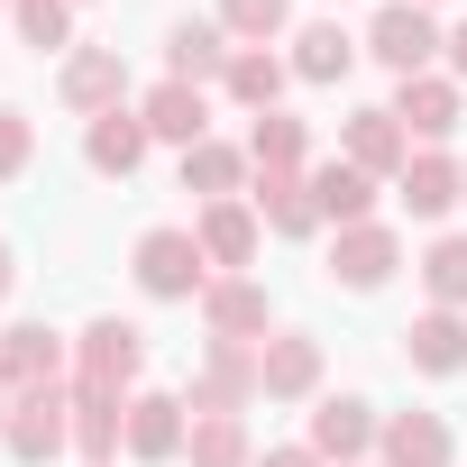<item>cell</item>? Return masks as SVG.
Here are the masks:
<instances>
[{
  "instance_id": "obj_1",
  "label": "cell",
  "mask_w": 467,
  "mask_h": 467,
  "mask_svg": "<svg viewBox=\"0 0 467 467\" xmlns=\"http://www.w3.org/2000/svg\"><path fill=\"white\" fill-rule=\"evenodd\" d=\"M0 449H10V458H28V467H47L56 449H74V385H28V394H10Z\"/></svg>"
},
{
  "instance_id": "obj_2",
  "label": "cell",
  "mask_w": 467,
  "mask_h": 467,
  "mask_svg": "<svg viewBox=\"0 0 467 467\" xmlns=\"http://www.w3.org/2000/svg\"><path fill=\"white\" fill-rule=\"evenodd\" d=\"M129 266H138V294H156V303H202V285H211V257L192 229H147Z\"/></svg>"
},
{
  "instance_id": "obj_3",
  "label": "cell",
  "mask_w": 467,
  "mask_h": 467,
  "mask_svg": "<svg viewBox=\"0 0 467 467\" xmlns=\"http://www.w3.org/2000/svg\"><path fill=\"white\" fill-rule=\"evenodd\" d=\"M367 56L403 83V74H431V56H449V37H440V19L421 10V0H385V10L367 19Z\"/></svg>"
},
{
  "instance_id": "obj_4",
  "label": "cell",
  "mask_w": 467,
  "mask_h": 467,
  "mask_svg": "<svg viewBox=\"0 0 467 467\" xmlns=\"http://www.w3.org/2000/svg\"><path fill=\"white\" fill-rule=\"evenodd\" d=\"M138 367H147V330L101 312L83 339H74V385H101V394H138Z\"/></svg>"
},
{
  "instance_id": "obj_5",
  "label": "cell",
  "mask_w": 467,
  "mask_h": 467,
  "mask_svg": "<svg viewBox=\"0 0 467 467\" xmlns=\"http://www.w3.org/2000/svg\"><path fill=\"white\" fill-rule=\"evenodd\" d=\"M266 394V376H257V339H211L202 348V367H192V412H248Z\"/></svg>"
},
{
  "instance_id": "obj_6",
  "label": "cell",
  "mask_w": 467,
  "mask_h": 467,
  "mask_svg": "<svg viewBox=\"0 0 467 467\" xmlns=\"http://www.w3.org/2000/svg\"><path fill=\"white\" fill-rule=\"evenodd\" d=\"M257 376H266V403H312L321 394V339L312 330H266L257 339Z\"/></svg>"
},
{
  "instance_id": "obj_7",
  "label": "cell",
  "mask_w": 467,
  "mask_h": 467,
  "mask_svg": "<svg viewBox=\"0 0 467 467\" xmlns=\"http://www.w3.org/2000/svg\"><path fill=\"white\" fill-rule=\"evenodd\" d=\"M202 330H211V339H266V330H275L266 285H257V275H211V285H202Z\"/></svg>"
},
{
  "instance_id": "obj_8",
  "label": "cell",
  "mask_w": 467,
  "mask_h": 467,
  "mask_svg": "<svg viewBox=\"0 0 467 467\" xmlns=\"http://www.w3.org/2000/svg\"><path fill=\"white\" fill-rule=\"evenodd\" d=\"M56 92H65V110H83V119L119 110V101H129V65H119V47H74L65 74H56Z\"/></svg>"
},
{
  "instance_id": "obj_9",
  "label": "cell",
  "mask_w": 467,
  "mask_h": 467,
  "mask_svg": "<svg viewBox=\"0 0 467 467\" xmlns=\"http://www.w3.org/2000/svg\"><path fill=\"white\" fill-rule=\"evenodd\" d=\"M458 92H467L458 74H403L385 110L403 119V138H421V147H440V138L458 129Z\"/></svg>"
},
{
  "instance_id": "obj_10",
  "label": "cell",
  "mask_w": 467,
  "mask_h": 467,
  "mask_svg": "<svg viewBox=\"0 0 467 467\" xmlns=\"http://www.w3.org/2000/svg\"><path fill=\"white\" fill-rule=\"evenodd\" d=\"M339 156H348L358 174L394 183V174L412 165V138H403V119H394V110H348V119H339Z\"/></svg>"
},
{
  "instance_id": "obj_11",
  "label": "cell",
  "mask_w": 467,
  "mask_h": 467,
  "mask_svg": "<svg viewBox=\"0 0 467 467\" xmlns=\"http://www.w3.org/2000/svg\"><path fill=\"white\" fill-rule=\"evenodd\" d=\"M376 431H385V421H376V403H367V394H321V403H312V431H303V440H312L321 458L358 467V458L376 449Z\"/></svg>"
},
{
  "instance_id": "obj_12",
  "label": "cell",
  "mask_w": 467,
  "mask_h": 467,
  "mask_svg": "<svg viewBox=\"0 0 467 467\" xmlns=\"http://www.w3.org/2000/svg\"><path fill=\"white\" fill-rule=\"evenodd\" d=\"M65 339L47 321H19V330H0V394H28V385H65Z\"/></svg>"
},
{
  "instance_id": "obj_13",
  "label": "cell",
  "mask_w": 467,
  "mask_h": 467,
  "mask_svg": "<svg viewBox=\"0 0 467 467\" xmlns=\"http://www.w3.org/2000/svg\"><path fill=\"white\" fill-rule=\"evenodd\" d=\"M394 266H403V239H394L385 220H358V229H339V248H330V285H348V294H376Z\"/></svg>"
},
{
  "instance_id": "obj_14",
  "label": "cell",
  "mask_w": 467,
  "mask_h": 467,
  "mask_svg": "<svg viewBox=\"0 0 467 467\" xmlns=\"http://www.w3.org/2000/svg\"><path fill=\"white\" fill-rule=\"evenodd\" d=\"M394 192H403V211H412V220H449V211L467 202V165H458V156H440V147H412V165L394 174Z\"/></svg>"
},
{
  "instance_id": "obj_15",
  "label": "cell",
  "mask_w": 467,
  "mask_h": 467,
  "mask_svg": "<svg viewBox=\"0 0 467 467\" xmlns=\"http://www.w3.org/2000/svg\"><path fill=\"white\" fill-rule=\"evenodd\" d=\"M192 239H202V257H211V266L239 275V266L257 257V239H266V220H257V202H248V192H239V202H202Z\"/></svg>"
},
{
  "instance_id": "obj_16",
  "label": "cell",
  "mask_w": 467,
  "mask_h": 467,
  "mask_svg": "<svg viewBox=\"0 0 467 467\" xmlns=\"http://www.w3.org/2000/svg\"><path fill=\"white\" fill-rule=\"evenodd\" d=\"M138 119H147V138H165V147H202V138H211V92L165 74V83L138 101Z\"/></svg>"
},
{
  "instance_id": "obj_17",
  "label": "cell",
  "mask_w": 467,
  "mask_h": 467,
  "mask_svg": "<svg viewBox=\"0 0 467 467\" xmlns=\"http://www.w3.org/2000/svg\"><path fill=\"white\" fill-rule=\"evenodd\" d=\"M147 147H156V138H147V119H138L129 101H119V110H101V119L83 129V165H92V174H110V183H129V174L147 165Z\"/></svg>"
},
{
  "instance_id": "obj_18",
  "label": "cell",
  "mask_w": 467,
  "mask_h": 467,
  "mask_svg": "<svg viewBox=\"0 0 467 467\" xmlns=\"http://www.w3.org/2000/svg\"><path fill=\"white\" fill-rule=\"evenodd\" d=\"M229 56H239V47H229L220 19H174V28H165V74H174V83H220Z\"/></svg>"
},
{
  "instance_id": "obj_19",
  "label": "cell",
  "mask_w": 467,
  "mask_h": 467,
  "mask_svg": "<svg viewBox=\"0 0 467 467\" xmlns=\"http://www.w3.org/2000/svg\"><path fill=\"white\" fill-rule=\"evenodd\" d=\"M74 449H83V467H110V458L129 449V394L74 385Z\"/></svg>"
},
{
  "instance_id": "obj_20",
  "label": "cell",
  "mask_w": 467,
  "mask_h": 467,
  "mask_svg": "<svg viewBox=\"0 0 467 467\" xmlns=\"http://www.w3.org/2000/svg\"><path fill=\"white\" fill-rule=\"evenodd\" d=\"M183 412H192L183 394H129V458H147V467H156V458H174V449H183V431H192Z\"/></svg>"
},
{
  "instance_id": "obj_21",
  "label": "cell",
  "mask_w": 467,
  "mask_h": 467,
  "mask_svg": "<svg viewBox=\"0 0 467 467\" xmlns=\"http://www.w3.org/2000/svg\"><path fill=\"white\" fill-rule=\"evenodd\" d=\"M376 458H385V467H449V421H440V412H385Z\"/></svg>"
},
{
  "instance_id": "obj_22",
  "label": "cell",
  "mask_w": 467,
  "mask_h": 467,
  "mask_svg": "<svg viewBox=\"0 0 467 467\" xmlns=\"http://www.w3.org/2000/svg\"><path fill=\"white\" fill-rule=\"evenodd\" d=\"M257 183V165H248V147H220V138H202V147H183V192H202V202H239Z\"/></svg>"
},
{
  "instance_id": "obj_23",
  "label": "cell",
  "mask_w": 467,
  "mask_h": 467,
  "mask_svg": "<svg viewBox=\"0 0 467 467\" xmlns=\"http://www.w3.org/2000/svg\"><path fill=\"white\" fill-rule=\"evenodd\" d=\"M248 202H257V220L275 229V239H312V229H321V211H312V174H257Z\"/></svg>"
},
{
  "instance_id": "obj_24",
  "label": "cell",
  "mask_w": 467,
  "mask_h": 467,
  "mask_svg": "<svg viewBox=\"0 0 467 467\" xmlns=\"http://www.w3.org/2000/svg\"><path fill=\"white\" fill-rule=\"evenodd\" d=\"M358 56H367V47H358L339 19H312V28H294V56H285V65H294V83H339Z\"/></svg>"
},
{
  "instance_id": "obj_25",
  "label": "cell",
  "mask_w": 467,
  "mask_h": 467,
  "mask_svg": "<svg viewBox=\"0 0 467 467\" xmlns=\"http://www.w3.org/2000/svg\"><path fill=\"white\" fill-rule=\"evenodd\" d=\"M312 211H321V220H339V229H358V220H376V174H358L348 156H330V165H312Z\"/></svg>"
},
{
  "instance_id": "obj_26",
  "label": "cell",
  "mask_w": 467,
  "mask_h": 467,
  "mask_svg": "<svg viewBox=\"0 0 467 467\" xmlns=\"http://www.w3.org/2000/svg\"><path fill=\"white\" fill-rule=\"evenodd\" d=\"M285 83H294V65H285V56H266V47H239V56H229V74H220V92L239 101V110H257V119L285 101Z\"/></svg>"
},
{
  "instance_id": "obj_27",
  "label": "cell",
  "mask_w": 467,
  "mask_h": 467,
  "mask_svg": "<svg viewBox=\"0 0 467 467\" xmlns=\"http://www.w3.org/2000/svg\"><path fill=\"white\" fill-rule=\"evenodd\" d=\"M403 358H412L421 376H458V367H467V312H421V321L403 330Z\"/></svg>"
},
{
  "instance_id": "obj_28",
  "label": "cell",
  "mask_w": 467,
  "mask_h": 467,
  "mask_svg": "<svg viewBox=\"0 0 467 467\" xmlns=\"http://www.w3.org/2000/svg\"><path fill=\"white\" fill-rule=\"evenodd\" d=\"M248 165H257V174H312V129L285 119V110H266V119L248 129Z\"/></svg>"
},
{
  "instance_id": "obj_29",
  "label": "cell",
  "mask_w": 467,
  "mask_h": 467,
  "mask_svg": "<svg viewBox=\"0 0 467 467\" xmlns=\"http://www.w3.org/2000/svg\"><path fill=\"white\" fill-rule=\"evenodd\" d=\"M183 449H192V467H257V449H248V421H239V412H192Z\"/></svg>"
},
{
  "instance_id": "obj_30",
  "label": "cell",
  "mask_w": 467,
  "mask_h": 467,
  "mask_svg": "<svg viewBox=\"0 0 467 467\" xmlns=\"http://www.w3.org/2000/svg\"><path fill=\"white\" fill-rule=\"evenodd\" d=\"M421 285H431V312H467V229L421 248Z\"/></svg>"
},
{
  "instance_id": "obj_31",
  "label": "cell",
  "mask_w": 467,
  "mask_h": 467,
  "mask_svg": "<svg viewBox=\"0 0 467 467\" xmlns=\"http://www.w3.org/2000/svg\"><path fill=\"white\" fill-rule=\"evenodd\" d=\"M220 28L229 47H275L294 28V0H220Z\"/></svg>"
},
{
  "instance_id": "obj_32",
  "label": "cell",
  "mask_w": 467,
  "mask_h": 467,
  "mask_svg": "<svg viewBox=\"0 0 467 467\" xmlns=\"http://www.w3.org/2000/svg\"><path fill=\"white\" fill-rule=\"evenodd\" d=\"M10 19H19V37L47 56V47H74V0H10Z\"/></svg>"
},
{
  "instance_id": "obj_33",
  "label": "cell",
  "mask_w": 467,
  "mask_h": 467,
  "mask_svg": "<svg viewBox=\"0 0 467 467\" xmlns=\"http://www.w3.org/2000/svg\"><path fill=\"white\" fill-rule=\"evenodd\" d=\"M28 156H37L28 110H0V183H19V174H28Z\"/></svg>"
},
{
  "instance_id": "obj_34",
  "label": "cell",
  "mask_w": 467,
  "mask_h": 467,
  "mask_svg": "<svg viewBox=\"0 0 467 467\" xmlns=\"http://www.w3.org/2000/svg\"><path fill=\"white\" fill-rule=\"evenodd\" d=\"M257 467H330V458H321V449H312V440H294V449H266V458H257Z\"/></svg>"
},
{
  "instance_id": "obj_35",
  "label": "cell",
  "mask_w": 467,
  "mask_h": 467,
  "mask_svg": "<svg viewBox=\"0 0 467 467\" xmlns=\"http://www.w3.org/2000/svg\"><path fill=\"white\" fill-rule=\"evenodd\" d=\"M449 74H458V83H467V19H458V28H449Z\"/></svg>"
},
{
  "instance_id": "obj_36",
  "label": "cell",
  "mask_w": 467,
  "mask_h": 467,
  "mask_svg": "<svg viewBox=\"0 0 467 467\" xmlns=\"http://www.w3.org/2000/svg\"><path fill=\"white\" fill-rule=\"evenodd\" d=\"M10 285H19V257H10V239H0V303H10Z\"/></svg>"
},
{
  "instance_id": "obj_37",
  "label": "cell",
  "mask_w": 467,
  "mask_h": 467,
  "mask_svg": "<svg viewBox=\"0 0 467 467\" xmlns=\"http://www.w3.org/2000/svg\"><path fill=\"white\" fill-rule=\"evenodd\" d=\"M0 421H10V394H0Z\"/></svg>"
},
{
  "instance_id": "obj_38",
  "label": "cell",
  "mask_w": 467,
  "mask_h": 467,
  "mask_svg": "<svg viewBox=\"0 0 467 467\" xmlns=\"http://www.w3.org/2000/svg\"><path fill=\"white\" fill-rule=\"evenodd\" d=\"M421 10H440V0H421Z\"/></svg>"
},
{
  "instance_id": "obj_39",
  "label": "cell",
  "mask_w": 467,
  "mask_h": 467,
  "mask_svg": "<svg viewBox=\"0 0 467 467\" xmlns=\"http://www.w3.org/2000/svg\"><path fill=\"white\" fill-rule=\"evenodd\" d=\"M0 10H10V0H0Z\"/></svg>"
},
{
  "instance_id": "obj_40",
  "label": "cell",
  "mask_w": 467,
  "mask_h": 467,
  "mask_svg": "<svg viewBox=\"0 0 467 467\" xmlns=\"http://www.w3.org/2000/svg\"><path fill=\"white\" fill-rule=\"evenodd\" d=\"M74 10H83V0H74Z\"/></svg>"
}]
</instances>
